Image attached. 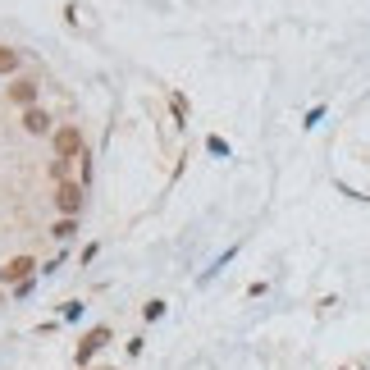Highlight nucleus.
<instances>
[{
	"mask_svg": "<svg viewBox=\"0 0 370 370\" xmlns=\"http://www.w3.org/2000/svg\"><path fill=\"white\" fill-rule=\"evenodd\" d=\"M51 201H55V210H60V219H78L83 206H87V187L74 183V178H65V183H55Z\"/></svg>",
	"mask_w": 370,
	"mask_h": 370,
	"instance_id": "1",
	"label": "nucleus"
},
{
	"mask_svg": "<svg viewBox=\"0 0 370 370\" xmlns=\"http://www.w3.org/2000/svg\"><path fill=\"white\" fill-rule=\"evenodd\" d=\"M51 151H55V160H78V155L87 151L83 128H78V124H60V128L51 133Z\"/></svg>",
	"mask_w": 370,
	"mask_h": 370,
	"instance_id": "2",
	"label": "nucleus"
},
{
	"mask_svg": "<svg viewBox=\"0 0 370 370\" xmlns=\"http://www.w3.org/2000/svg\"><path fill=\"white\" fill-rule=\"evenodd\" d=\"M110 338H115V329H110V325H92V329H87V334H83V343H78V352H74V361H78V366H87V361H92V357H96V352H101V348H106Z\"/></svg>",
	"mask_w": 370,
	"mask_h": 370,
	"instance_id": "3",
	"label": "nucleus"
},
{
	"mask_svg": "<svg viewBox=\"0 0 370 370\" xmlns=\"http://www.w3.org/2000/svg\"><path fill=\"white\" fill-rule=\"evenodd\" d=\"M33 274H37V261H33V256H14V261L0 265V288H14V283L33 279Z\"/></svg>",
	"mask_w": 370,
	"mask_h": 370,
	"instance_id": "4",
	"label": "nucleus"
},
{
	"mask_svg": "<svg viewBox=\"0 0 370 370\" xmlns=\"http://www.w3.org/2000/svg\"><path fill=\"white\" fill-rule=\"evenodd\" d=\"M37 96H42V83H33V78H10V106L33 110Z\"/></svg>",
	"mask_w": 370,
	"mask_h": 370,
	"instance_id": "5",
	"label": "nucleus"
},
{
	"mask_svg": "<svg viewBox=\"0 0 370 370\" xmlns=\"http://www.w3.org/2000/svg\"><path fill=\"white\" fill-rule=\"evenodd\" d=\"M23 128L33 133V137H51L55 124H51V115H46L42 106H33V110H23Z\"/></svg>",
	"mask_w": 370,
	"mask_h": 370,
	"instance_id": "6",
	"label": "nucleus"
},
{
	"mask_svg": "<svg viewBox=\"0 0 370 370\" xmlns=\"http://www.w3.org/2000/svg\"><path fill=\"white\" fill-rule=\"evenodd\" d=\"M19 65H23V55L14 46H0V78H19Z\"/></svg>",
	"mask_w": 370,
	"mask_h": 370,
	"instance_id": "7",
	"label": "nucleus"
},
{
	"mask_svg": "<svg viewBox=\"0 0 370 370\" xmlns=\"http://www.w3.org/2000/svg\"><path fill=\"white\" fill-rule=\"evenodd\" d=\"M74 233H78V219H55V224H51L55 242H74Z\"/></svg>",
	"mask_w": 370,
	"mask_h": 370,
	"instance_id": "8",
	"label": "nucleus"
},
{
	"mask_svg": "<svg viewBox=\"0 0 370 370\" xmlns=\"http://www.w3.org/2000/svg\"><path fill=\"white\" fill-rule=\"evenodd\" d=\"M83 316H87V302H78V297H74V302H65V306H60V320H69V325H78Z\"/></svg>",
	"mask_w": 370,
	"mask_h": 370,
	"instance_id": "9",
	"label": "nucleus"
},
{
	"mask_svg": "<svg viewBox=\"0 0 370 370\" xmlns=\"http://www.w3.org/2000/svg\"><path fill=\"white\" fill-rule=\"evenodd\" d=\"M160 316H165V302H160V297H151V302L142 306V320H160Z\"/></svg>",
	"mask_w": 370,
	"mask_h": 370,
	"instance_id": "10",
	"label": "nucleus"
},
{
	"mask_svg": "<svg viewBox=\"0 0 370 370\" xmlns=\"http://www.w3.org/2000/svg\"><path fill=\"white\" fill-rule=\"evenodd\" d=\"M69 178V160H51V183H65Z\"/></svg>",
	"mask_w": 370,
	"mask_h": 370,
	"instance_id": "11",
	"label": "nucleus"
},
{
	"mask_svg": "<svg viewBox=\"0 0 370 370\" xmlns=\"http://www.w3.org/2000/svg\"><path fill=\"white\" fill-rule=\"evenodd\" d=\"M96 256H101V242H87V247L78 251V261H83V265H92V261H96Z\"/></svg>",
	"mask_w": 370,
	"mask_h": 370,
	"instance_id": "12",
	"label": "nucleus"
},
{
	"mask_svg": "<svg viewBox=\"0 0 370 370\" xmlns=\"http://www.w3.org/2000/svg\"><path fill=\"white\" fill-rule=\"evenodd\" d=\"M33 288H37V274H33V279H23V283H14L10 293H14V297H28V293H33Z\"/></svg>",
	"mask_w": 370,
	"mask_h": 370,
	"instance_id": "13",
	"label": "nucleus"
},
{
	"mask_svg": "<svg viewBox=\"0 0 370 370\" xmlns=\"http://www.w3.org/2000/svg\"><path fill=\"white\" fill-rule=\"evenodd\" d=\"M169 106H174V115H178V119H187V101L178 96V92H169Z\"/></svg>",
	"mask_w": 370,
	"mask_h": 370,
	"instance_id": "14",
	"label": "nucleus"
},
{
	"mask_svg": "<svg viewBox=\"0 0 370 370\" xmlns=\"http://www.w3.org/2000/svg\"><path fill=\"white\" fill-rule=\"evenodd\" d=\"M60 265H65V251H60V256H51V261H46V265H42V270H37V274H55V270H60Z\"/></svg>",
	"mask_w": 370,
	"mask_h": 370,
	"instance_id": "15",
	"label": "nucleus"
},
{
	"mask_svg": "<svg viewBox=\"0 0 370 370\" xmlns=\"http://www.w3.org/2000/svg\"><path fill=\"white\" fill-rule=\"evenodd\" d=\"M206 146H210V151H215V155H229V142H224V137H210Z\"/></svg>",
	"mask_w": 370,
	"mask_h": 370,
	"instance_id": "16",
	"label": "nucleus"
},
{
	"mask_svg": "<svg viewBox=\"0 0 370 370\" xmlns=\"http://www.w3.org/2000/svg\"><path fill=\"white\" fill-rule=\"evenodd\" d=\"M146 352V338H128V357H142Z\"/></svg>",
	"mask_w": 370,
	"mask_h": 370,
	"instance_id": "17",
	"label": "nucleus"
},
{
	"mask_svg": "<svg viewBox=\"0 0 370 370\" xmlns=\"http://www.w3.org/2000/svg\"><path fill=\"white\" fill-rule=\"evenodd\" d=\"M0 302H5V288H0Z\"/></svg>",
	"mask_w": 370,
	"mask_h": 370,
	"instance_id": "18",
	"label": "nucleus"
},
{
	"mask_svg": "<svg viewBox=\"0 0 370 370\" xmlns=\"http://www.w3.org/2000/svg\"><path fill=\"white\" fill-rule=\"evenodd\" d=\"M101 370H106V366H101Z\"/></svg>",
	"mask_w": 370,
	"mask_h": 370,
	"instance_id": "19",
	"label": "nucleus"
}]
</instances>
